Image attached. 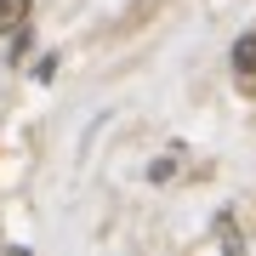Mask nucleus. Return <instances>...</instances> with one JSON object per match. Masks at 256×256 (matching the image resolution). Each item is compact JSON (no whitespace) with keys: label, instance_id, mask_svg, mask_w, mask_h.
<instances>
[{"label":"nucleus","instance_id":"1","mask_svg":"<svg viewBox=\"0 0 256 256\" xmlns=\"http://www.w3.org/2000/svg\"><path fill=\"white\" fill-rule=\"evenodd\" d=\"M234 74H239V92H256V34L234 46Z\"/></svg>","mask_w":256,"mask_h":256},{"label":"nucleus","instance_id":"2","mask_svg":"<svg viewBox=\"0 0 256 256\" xmlns=\"http://www.w3.org/2000/svg\"><path fill=\"white\" fill-rule=\"evenodd\" d=\"M28 6H34V0H0V28H6V34H23Z\"/></svg>","mask_w":256,"mask_h":256}]
</instances>
